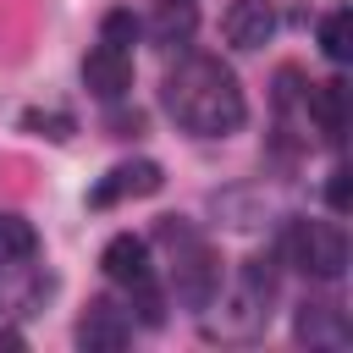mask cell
I'll use <instances>...</instances> for the list:
<instances>
[{
  "instance_id": "obj_1",
  "label": "cell",
  "mask_w": 353,
  "mask_h": 353,
  "mask_svg": "<svg viewBox=\"0 0 353 353\" xmlns=\"http://www.w3.org/2000/svg\"><path fill=\"white\" fill-rule=\"evenodd\" d=\"M165 116L193 138H226L248 121V99L232 66L215 55H182L165 77Z\"/></svg>"
},
{
  "instance_id": "obj_2",
  "label": "cell",
  "mask_w": 353,
  "mask_h": 353,
  "mask_svg": "<svg viewBox=\"0 0 353 353\" xmlns=\"http://www.w3.org/2000/svg\"><path fill=\"white\" fill-rule=\"evenodd\" d=\"M276 254H281L287 265H298L303 276H314V281H336V276L347 270V237H342L336 221H298V215H292V221L281 226Z\"/></svg>"
},
{
  "instance_id": "obj_3",
  "label": "cell",
  "mask_w": 353,
  "mask_h": 353,
  "mask_svg": "<svg viewBox=\"0 0 353 353\" xmlns=\"http://www.w3.org/2000/svg\"><path fill=\"white\" fill-rule=\"evenodd\" d=\"M265 325H270V292H259L248 281H237L226 298L215 292L204 303V336L210 342H254Z\"/></svg>"
},
{
  "instance_id": "obj_4",
  "label": "cell",
  "mask_w": 353,
  "mask_h": 353,
  "mask_svg": "<svg viewBox=\"0 0 353 353\" xmlns=\"http://www.w3.org/2000/svg\"><path fill=\"white\" fill-rule=\"evenodd\" d=\"M171 265H176L171 292H176V303H182V309H204V303L221 292V265H215V254L204 248V237L176 243V248H171Z\"/></svg>"
},
{
  "instance_id": "obj_5",
  "label": "cell",
  "mask_w": 353,
  "mask_h": 353,
  "mask_svg": "<svg viewBox=\"0 0 353 353\" xmlns=\"http://www.w3.org/2000/svg\"><path fill=\"white\" fill-rule=\"evenodd\" d=\"M154 188H160V165H154V160H121V165H110V171L94 182L88 204H94V210H110V204H121V199H149Z\"/></svg>"
},
{
  "instance_id": "obj_6",
  "label": "cell",
  "mask_w": 353,
  "mask_h": 353,
  "mask_svg": "<svg viewBox=\"0 0 353 353\" xmlns=\"http://www.w3.org/2000/svg\"><path fill=\"white\" fill-rule=\"evenodd\" d=\"M132 342V320H127V309H116V303H88V314L77 320V347L83 353H121Z\"/></svg>"
},
{
  "instance_id": "obj_7",
  "label": "cell",
  "mask_w": 353,
  "mask_h": 353,
  "mask_svg": "<svg viewBox=\"0 0 353 353\" xmlns=\"http://www.w3.org/2000/svg\"><path fill=\"white\" fill-rule=\"evenodd\" d=\"M221 33L232 50H265L276 39V11L270 0H232L226 17H221Z\"/></svg>"
},
{
  "instance_id": "obj_8",
  "label": "cell",
  "mask_w": 353,
  "mask_h": 353,
  "mask_svg": "<svg viewBox=\"0 0 353 353\" xmlns=\"http://www.w3.org/2000/svg\"><path fill=\"white\" fill-rule=\"evenodd\" d=\"M83 83H88L94 99L116 105V99L132 88V61H127L121 50H110V44H94V50L83 55Z\"/></svg>"
},
{
  "instance_id": "obj_9",
  "label": "cell",
  "mask_w": 353,
  "mask_h": 353,
  "mask_svg": "<svg viewBox=\"0 0 353 353\" xmlns=\"http://www.w3.org/2000/svg\"><path fill=\"white\" fill-rule=\"evenodd\" d=\"M303 110H309V121L320 127L325 143H342V132H347V83L331 77V83L309 88V94H303Z\"/></svg>"
},
{
  "instance_id": "obj_10",
  "label": "cell",
  "mask_w": 353,
  "mask_h": 353,
  "mask_svg": "<svg viewBox=\"0 0 353 353\" xmlns=\"http://www.w3.org/2000/svg\"><path fill=\"white\" fill-rule=\"evenodd\" d=\"M99 270H105V281H116V287L143 281V276H149V243H143V237H132V232L110 237V243H105V254H99Z\"/></svg>"
},
{
  "instance_id": "obj_11",
  "label": "cell",
  "mask_w": 353,
  "mask_h": 353,
  "mask_svg": "<svg viewBox=\"0 0 353 353\" xmlns=\"http://www.w3.org/2000/svg\"><path fill=\"white\" fill-rule=\"evenodd\" d=\"M292 336L298 342H309V347H347V314L336 309V303H303L298 309V325H292Z\"/></svg>"
},
{
  "instance_id": "obj_12",
  "label": "cell",
  "mask_w": 353,
  "mask_h": 353,
  "mask_svg": "<svg viewBox=\"0 0 353 353\" xmlns=\"http://www.w3.org/2000/svg\"><path fill=\"white\" fill-rule=\"evenodd\" d=\"M193 28H199V11H193L188 0H165V6L154 11V22H149V39H154L160 50H188V44H193Z\"/></svg>"
},
{
  "instance_id": "obj_13",
  "label": "cell",
  "mask_w": 353,
  "mask_h": 353,
  "mask_svg": "<svg viewBox=\"0 0 353 353\" xmlns=\"http://www.w3.org/2000/svg\"><path fill=\"white\" fill-rule=\"evenodd\" d=\"M50 276L44 270H28V281H17V265H0V303L11 309V314H33L44 298H50Z\"/></svg>"
},
{
  "instance_id": "obj_14",
  "label": "cell",
  "mask_w": 353,
  "mask_h": 353,
  "mask_svg": "<svg viewBox=\"0 0 353 353\" xmlns=\"http://www.w3.org/2000/svg\"><path fill=\"white\" fill-rule=\"evenodd\" d=\"M33 254H39V232H33V221L17 215V210H6V215H0V265H28Z\"/></svg>"
},
{
  "instance_id": "obj_15",
  "label": "cell",
  "mask_w": 353,
  "mask_h": 353,
  "mask_svg": "<svg viewBox=\"0 0 353 353\" xmlns=\"http://www.w3.org/2000/svg\"><path fill=\"white\" fill-rule=\"evenodd\" d=\"M138 33H143V22H138L127 6H116V11L99 17V44H110V50H121V55L138 44Z\"/></svg>"
},
{
  "instance_id": "obj_16",
  "label": "cell",
  "mask_w": 353,
  "mask_h": 353,
  "mask_svg": "<svg viewBox=\"0 0 353 353\" xmlns=\"http://www.w3.org/2000/svg\"><path fill=\"white\" fill-rule=\"evenodd\" d=\"M127 309H132V314H127L132 325H160V320H165V298H160V287H154L149 276L127 287Z\"/></svg>"
},
{
  "instance_id": "obj_17",
  "label": "cell",
  "mask_w": 353,
  "mask_h": 353,
  "mask_svg": "<svg viewBox=\"0 0 353 353\" xmlns=\"http://www.w3.org/2000/svg\"><path fill=\"white\" fill-rule=\"evenodd\" d=\"M320 50H325V61H347V11L320 17Z\"/></svg>"
},
{
  "instance_id": "obj_18",
  "label": "cell",
  "mask_w": 353,
  "mask_h": 353,
  "mask_svg": "<svg viewBox=\"0 0 353 353\" xmlns=\"http://www.w3.org/2000/svg\"><path fill=\"white\" fill-rule=\"evenodd\" d=\"M22 127H28V132H39V138H55V143H61V138H72V116H66V110H28V116H22Z\"/></svg>"
},
{
  "instance_id": "obj_19",
  "label": "cell",
  "mask_w": 353,
  "mask_h": 353,
  "mask_svg": "<svg viewBox=\"0 0 353 353\" xmlns=\"http://www.w3.org/2000/svg\"><path fill=\"white\" fill-rule=\"evenodd\" d=\"M325 204H331L336 215L347 210V171H342V165H336V171H331V182H325Z\"/></svg>"
},
{
  "instance_id": "obj_20",
  "label": "cell",
  "mask_w": 353,
  "mask_h": 353,
  "mask_svg": "<svg viewBox=\"0 0 353 353\" xmlns=\"http://www.w3.org/2000/svg\"><path fill=\"white\" fill-rule=\"evenodd\" d=\"M0 347H22V331H11V325H0Z\"/></svg>"
}]
</instances>
